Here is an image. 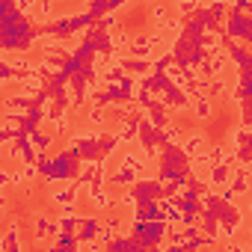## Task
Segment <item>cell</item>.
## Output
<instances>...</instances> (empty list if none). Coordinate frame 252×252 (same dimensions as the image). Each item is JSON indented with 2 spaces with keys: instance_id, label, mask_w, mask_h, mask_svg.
I'll use <instances>...</instances> for the list:
<instances>
[{
  "instance_id": "6da1fadb",
  "label": "cell",
  "mask_w": 252,
  "mask_h": 252,
  "mask_svg": "<svg viewBox=\"0 0 252 252\" xmlns=\"http://www.w3.org/2000/svg\"><path fill=\"white\" fill-rule=\"evenodd\" d=\"M208 146H211V140H208V134H205L202 128H190V131H184L181 140H178V152H181L187 160L202 158V155L208 152Z\"/></svg>"
},
{
  "instance_id": "7a4b0ae2",
  "label": "cell",
  "mask_w": 252,
  "mask_h": 252,
  "mask_svg": "<svg viewBox=\"0 0 252 252\" xmlns=\"http://www.w3.org/2000/svg\"><path fill=\"white\" fill-rule=\"evenodd\" d=\"M249 143H252V128H249V125H240V122H237L234 128L225 134V143H222V146H225V149H228V155L234 158L237 152L249 149Z\"/></svg>"
},
{
  "instance_id": "3957f363",
  "label": "cell",
  "mask_w": 252,
  "mask_h": 252,
  "mask_svg": "<svg viewBox=\"0 0 252 252\" xmlns=\"http://www.w3.org/2000/svg\"><path fill=\"white\" fill-rule=\"evenodd\" d=\"M98 231H101V217H95V214H80V211H77L74 240H95Z\"/></svg>"
},
{
  "instance_id": "277c9868",
  "label": "cell",
  "mask_w": 252,
  "mask_h": 252,
  "mask_svg": "<svg viewBox=\"0 0 252 252\" xmlns=\"http://www.w3.org/2000/svg\"><path fill=\"white\" fill-rule=\"evenodd\" d=\"M0 252H27L18 222H9V225H6V231L0 234Z\"/></svg>"
},
{
  "instance_id": "5b68a950",
  "label": "cell",
  "mask_w": 252,
  "mask_h": 252,
  "mask_svg": "<svg viewBox=\"0 0 252 252\" xmlns=\"http://www.w3.org/2000/svg\"><path fill=\"white\" fill-rule=\"evenodd\" d=\"M190 110H193V116H196V122H211L214 119V101L211 98H196L193 104H190Z\"/></svg>"
},
{
  "instance_id": "8992f818",
  "label": "cell",
  "mask_w": 252,
  "mask_h": 252,
  "mask_svg": "<svg viewBox=\"0 0 252 252\" xmlns=\"http://www.w3.org/2000/svg\"><path fill=\"white\" fill-rule=\"evenodd\" d=\"M166 18H169V6H152V9H149V27H152L149 33H155Z\"/></svg>"
},
{
  "instance_id": "52a82bcc",
  "label": "cell",
  "mask_w": 252,
  "mask_h": 252,
  "mask_svg": "<svg viewBox=\"0 0 252 252\" xmlns=\"http://www.w3.org/2000/svg\"><path fill=\"white\" fill-rule=\"evenodd\" d=\"M74 237H54L48 243V252H74Z\"/></svg>"
},
{
  "instance_id": "ba28073f",
  "label": "cell",
  "mask_w": 252,
  "mask_h": 252,
  "mask_svg": "<svg viewBox=\"0 0 252 252\" xmlns=\"http://www.w3.org/2000/svg\"><path fill=\"white\" fill-rule=\"evenodd\" d=\"M9 187H12V166L9 163H0V190L9 193Z\"/></svg>"
},
{
  "instance_id": "9c48e42d",
  "label": "cell",
  "mask_w": 252,
  "mask_h": 252,
  "mask_svg": "<svg viewBox=\"0 0 252 252\" xmlns=\"http://www.w3.org/2000/svg\"><path fill=\"white\" fill-rule=\"evenodd\" d=\"M6 211H9V193L0 190V214H6Z\"/></svg>"
}]
</instances>
